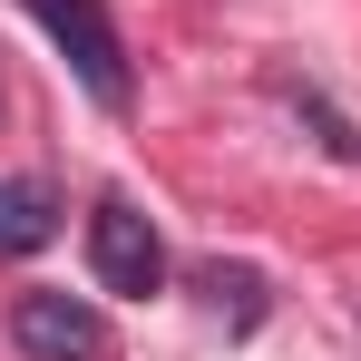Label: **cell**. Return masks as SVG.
I'll list each match as a JSON object with an SVG mask.
<instances>
[{
	"label": "cell",
	"instance_id": "1",
	"mask_svg": "<svg viewBox=\"0 0 361 361\" xmlns=\"http://www.w3.org/2000/svg\"><path fill=\"white\" fill-rule=\"evenodd\" d=\"M88 274H98V293H137V302L166 283V235H157V215L137 195L88 205Z\"/></svg>",
	"mask_w": 361,
	"mask_h": 361
},
{
	"label": "cell",
	"instance_id": "2",
	"mask_svg": "<svg viewBox=\"0 0 361 361\" xmlns=\"http://www.w3.org/2000/svg\"><path fill=\"white\" fill-rule=\"evenodd\" d=\"M39 10V30L59 39V59L78 68V88L98 98V108H127V49H118V20L98 10V0H30Z\"/></svg>",
	"mask_w": 361,
	"mask_h": 361
},
{
	"label": "cell",
	"instance_id": "3",
	"mask_svg": "<svg viewBox=\"0 0 361 361\" xmlns=\"http://www.w3.org/2000/svg\"><path fill=\"white\" fill-rule=\"evenodd\" d=\"M10 352L20 361H108V312L88 293H20L10 302Z\"/></svg>",
	"mask_w": 361,
	"mask_h": 361
},
{
	"label": "cell",
	"instance_id": "4",
	"mask_svg": "<svg viewBox=\"0 0 361 361\" xmlns=\"http://www.w3.org/2000/svg\"><path fill=\"white\" fill-rule=\"evenodd\" d=\"M49 235H59V195H49L39 176H0V264L39 254Z\"/></svg>",
	"mask_w": 361,
	"mask_h": 361
},
{
	"label": "cell",
	"instance_id": "5",
	"mask_svg": "<svg viewBox=\"0 0 361 361\" xmlns=\"http://www.w3.org/2000/svg\"><path fill=\"white\" fill-rule=\"evenodd\" d=\"M195 302H205L225 332H254V322H264V274H254V264H195Z\"/></svg>",
	"mask_w": 361,
	"mask_h": 361
},
{
	"label": "cell",
	"instance_id": "6",
	"mask_svg": "<svg viewBox=\"0 0 361 361\" xmlns=\"http://www.w3.org/2000/svg\"><path fill=\"white\" fill-rule=\"evenodd\" d=\"M274 88L293 98V118H312V127H322V147H332L342 166H361V137H352V127H342V118H332V108H322V88H302V78H274Z\"/></svg>",
	"mask_w": 361,
	"mask_h": 361
}]
</instances>
